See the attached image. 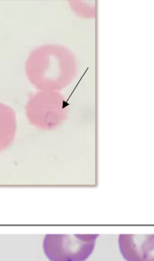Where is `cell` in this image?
<instances>
[{"instance_id": "obj_1", "label": "cell", "mask_w": 154, "mask_h": 261, "mask_svg": "<svg viewBox=\"0 0 154 261\" xmlns=\"http://www.w3.org/2000/svg\"><path fill=\"white\" fill-rule=\"evenodd\" d=\"M99 234H47L43 248L50 261H84L92 253Z\"/></svg>"}, {"instance_id": "obj_2", "label": "cell", "mask_w": 154, "mask_h": 261, "mask_svg": "<svg viewBox=\"0 0 154 261\" xmlns=\"http://www.w3.org/2000/svg\"><path fill=\"white\" fill-rule=\"evenodd\" d=\"M119 247L127 261H153V234H120Z\"/></svg>"}, {"instance_id": "obj_3", "label": "cell", "mask_w": 154, "mask_h": 261, "mask_svg": "<svg viewBox=\"0 0 154 261\" xmlns=\"http://www.w3.org/2000/svg\"><path fill=\"white\" fill-rule=\"evenodd\" d=\"M15 115L8 105L0 102V149L8 145L14 137Z\"/></svg>"}]
</instances>
